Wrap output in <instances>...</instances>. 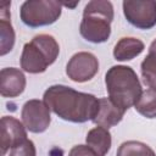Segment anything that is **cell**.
<instances>
[{
	"label": "cell",
	"instance_id": "obj_4",
	"mask_svg": "<svg viewBox=\"0 0 156 156\" xmlns=\"http://www.w3.org/2000/svg\"><path fill=\"white\" fill-rule=\"evenodd\" d=\"M60 54V46L56 39L50 34L35 35L29 43H26L21 54L20 63L24 72L38 74L48 69Z\"/></svg>",
	"mask_w": 156,
	"mask_h": 156
},
{
	"label": "cell",
	"instance_id": "obj_16",
	"mask_svg": "<svg viewBox=\"0 0 156 156\" xmlns=\"http://www.w3.org/2000/svg\"><path fill=\"white\" fill-rule=\"evenodd\" d=\"M116 156H156V154L145 143L128 140L119 145Z\"/></svg>",
	"mask_w": 156,
	"mask_h": 156
},
{
	"label": "cell",
	"instance_id": "obj_13",
	"mask_svg": "<svg viewBox=\"0 0 156 156\" xmlns=\"http://www.w3.org/2000/svg\"><path fill=\"white\" fill-rule=\"evenodd\" d=\"M145 49L144 43L133 37L121 38L113 49V57L117 61H130L139 56Z\"/></svg>",
	"mask_w": 156,
	"mask_h": 156
},
{
	"label": "cell",
	"instance_id": "obj_3",
	"mask_svg": "<svg viewBox=\"0 0 156 156\" xmlns=\"http://www.w3.org/2000/svg\"><path fill=\"white\" fill-rule=\"evenodd\" d=\"M113 21V6L107 0L89 1L83 10V18L79 26L80 35L89 43L101 44L111 35Z\"/></svg>",
	"mask_w": 156,
	"mask_h": 156
},
{
	"label": "cell",
	"instance_id": "obj_8",
	"mask_svg": "<svg viewBox=\"0 0 156 156\" xmlns=\"http://www.w3.org/2000/svg\"><path fill=\"white\" fill-rule=\"evenodd\" d=\"M99 71V61L96 56L88 51L74 54L66 66V74L76 83H84L95 77Z\"/></svg>",
	"mask_w": 156,
	"mask_h": 156
},
{
	"label": "cell",
	"instance_id": "obj_12",
	"mask_svg": "<svg viewBox=\"0 0 156 156\" xmlns=\"http://www.w3.org/2000/svg\"><path fill=\"white\" fill-rule=\"evenodd\" d=\"M11 2L0 5V55L5 56L9 54L15 45V30L11 24L10 9Z\"/></svg>",
	"mask_w": 156,
	"mask_h": 156
},
{
	"label": "cell",
	"instance_id": "obj_1",
	"mask_svg": "<svg viewBox=\"0 0 156 156\" xmlns=\"http://www.w3.org/2000/svg\"><path fill=\"white\" fill-rule=\"evenodd\" d=\"M43 101L61 119L72 123H85L93 121L99 99L93 94L74 90L67 85L55 84L44 91Z\"/></svg>",
	"mask_w": 156,
	"mask_h": 156
},
{
	"label": "cell",
	"instance_id": "obj_2",
	"mask_svg": "<svg viewBox=\"0 0 156 156\" xmlns=\"http://www.w3.org/2000/svg\"><path fill=\"white\" fill-rule=\"evenodd\" d=\"M105 84L108 98L124 111L134 106L143 93L135 71L124 65H117L108 68L105 74Z\"/></svg>",
	"mask_w": 156,
	"mask_h": 156
},
{
	"label": "cell",
	"instance_id": "obj_9",
	"mask_svg": "<svg viewBox=\"0 0 156 156\" xmlns=\"http://www.w3.org/2000/svg\"><path fill=\"white\" fill-rule=\"evenodd\" d=\"M27 128L22 122L12 116H4L1 118V155L5 156L6 152L15 146L20 145L27 140Z\"/></svg>",
	"mask_w": 156,
	"mask_h": 156
},
{
	"label": "cell",
	"instance_id": "obj_19",
	"mask_svg": "<svg viewBox=\"0 0 156 156\" xmlns=\"http://www.w3.org/2000/svg\"><path fill=\"white\" fill-rule=\"evenodd\" d=\"M68 156H98V155L88 145H76L69 150Z\"/></svg>",
	"mask_w": 156,
	"mask_h": 156
},
{
	"label": "cell",
	"instance_id": "obj_11",
	"mask_svg": "<svg viewBox=\"0 0 156 156\" xmlns=\"http://www.w3.org/2000/svg\"><path fill=\"white\" fill-rule=\"evenodd\" d=\"M124 113L126 111L113 104L110 98H101L99 99L98 110L93 118V122L96 126L108 129L111 127L117 126L122 121Z\"/></svg>",
	"mask_w": 156,
	"mask_h": 156
},
{
	"label": "cell",
	"instance_id": "obj_10",
	"mask_svg": "<svg viewBox=\"0 0 156 156\" xmlns=\"http://www.w3.org/2000/svg\"><path fill=\"white\" fill-rule=\"evenodd\" d=\"M26 88V76L15 67H6L0 71V94L4 98H17Z\"/></svg>",
	"mask_w": 156,
	"mask_h": 156
},
{
	"label": "cell",
	"instance_id": "obj_6",
	"mask_svg": "<svg viewBox=\"0 0 156 156\" xmlns=\"http://www.w3.org/2000/svg\"><path fill=\"white\" fill-rule=\"evenodd\" d=\"M123 13L126 20L138 29H151L156 26L155 0H124Z\"/></svg>",
	"mask_w": 156,
	"mask_h": 156
},
{
	"label": "cell",
	"instance_id": "obj_18",
	"mask_svg": "<svg viewBox=\"0 0 156 156\" xmlns=\"http://www.w3.org/2000/svg\"><path fill=\"white\" fill-rule=\"evenodd\" d=\"M10 156H37L35 145L32 140L27 139L20 145L10 150Z\"/></svg>",
	"mask_w": 156,
	"mask_h": 156
},
{
	"label": "cell",
	"instance_id": "obj_20",
	"mask_svg": "<svg viewBox=\"0 0 156 156\" xmlns=\"http://www.w3.org/2000/svg\"><path fill=\"white\" fill-rule=\"evenodd\" d=\"M149 54L156 55V39H154L152 43L150 44V46H149Z\"/></svg>",
	"mask_w": 156,
	"mask_h": 156
},
{
	"label": "cell",
	"instance_id": "obj_17",
	"mask_svg": "<svg viewBox=\"0 0 156 156\" xmlns=\"http://www.w3.org/2000/svg\"><path fill=\"white\" fill-rule=\"evenodd\" d=\"M140 72L144 83L156 90V55L147 54L140 65Z\"/></svg>",
	"mask_w": 156,
	"mask_h": 156
},
{
	"label": "cell",
	"instance_id": "obj_14",
	"mask_svg": "<svg viewBox=\"0 0 156 156\" xmlns=\"http://www.w3.org/2000/svg\"><path fill=\"white\" fill-rule=\"evenodd\" d=\"M87 145L98 155V156H106L112 145L111 133L107 128L104 127H95L90 129L85 138Z\"/></svg>",
	"mask_w": 156,
	"mask_h": 156
},
{
	"label": "cell",
	"instance_id": "obj_7",
	"mask_svg": "<svg viewBox=\"0 0 156 156\" xmlns=\"http://www.w3.org/2000/svg\"><path fill=\"white\" fill-rule=\"evenodd\" d=\"M22 123L30 133H43L45 132L51 122L50 108L46 104L38 99L28 100L21 111Z\"/></svg>",
	"mask_w": 156,
	"mask_h": 156
},
{
	"label": "cell",
	"instance_id": "obj_21",
	"mask_svg": "<svg viewBox=\"0 0 156 156\" xmlns=\"http://www.w3.org/2000/svg\"><path fill=\"white\" fill-rule=\"evenodd\" d=\"M61 4H62V6H66V7H74L76 5L79 4V1H76V2H73V4H69V2H61Z\"/></svg>",
	"mask_w": 156,
	"mask_h": 156
},
{
	"label": "cell",
	"instance_id": "obj_5",
	"mask_svg": "<svg viewBox=\"0 0 156 156\" xmlns=\"http://www.w3.org/2000/svg\"><path fill=\"white\" fill-rule=\"evenodd\" d=\"M62 12V4L56 0H27L21 5V21L30 28L55 23Z\"/></svg>",
	"mask_w": 156,
	"mask_h": 156
},
{
	"label": "cell",
	"instance_id": "obj_15",
	"mask_svg": "<svg viewBox=\"0 0 156 156\" xmlns=\"http://www.w3.org/2000/svg\"><path fill=\"white\" fill-rule=\"evenodd\" d=\"M134 108L146 118H156V90L151 88L144 90L134 105Z\"/></svg>",
	"mask_w": 156,
	"mask_h": 156
}]
</instances>
